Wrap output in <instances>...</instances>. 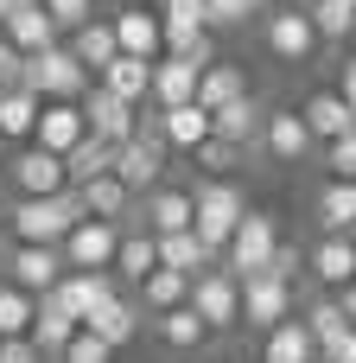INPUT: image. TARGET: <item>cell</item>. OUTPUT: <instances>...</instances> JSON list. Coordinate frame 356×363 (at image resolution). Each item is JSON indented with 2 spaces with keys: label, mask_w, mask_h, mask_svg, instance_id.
Instances as JSON below:
<instances>
[{
  "label": "cell",
  "mask_w": 356,
  "mask_h": 363,
  "mask_svg": "<svg viewBox=\"0 0 356 363\" xmlns=\"http://www.w3.org/2000/svg\"><path fill=\"white\" fill-rule=\"evenodd\" d=\"M299 319H306V332H312V345H318V351H325L331 338H344V332H350V319H344V306H338V294H325V300H312V306H306Z\"/></svg>",
  "instance_id": "f35d334b"
},
{
  "label": "cell",
  "mask_w": 356,
  "mask_h": 363,
  "mask_svg": "<svg viewBox=\"0 0 356 363\" xmlns=\"http://www.w3.org/2000/svg\"><path fill=\"white\" fill-rule=\"evenodd\" d=\"M274 249H280V223H274V211H255V204H248V217L236 223V236H229V249H223V268H229L236 281L268 274Z\"/></svg>",
  "instance_id": "5b68a950"
},
{
  "label": "cell",
  "mask_w": 356,
  "mask_h": 363,
  "mask_svg": "<svg viewBox=\"0 0 356 363\" xmlns=\"http://www.w3.org/2000/svg\"><path fill=\"white\" fill-rule=\"evenodd\" d=\"M153 121H159V140H166V147H178V153H191V147H204V140H210V115H204L197 102L153 108Z\"/></svg>",
  "instance_id": "4dcf8cb0"
},
{
  "label": "cell",
  "mask_w": 356,
  "mask_h": 363,
  "mask_svg": "<svg viewBox=\"0 0 356 363\" xmlns=\"http://www.w3.org/2000/svg\"><path fill=\"white\" fill-rule=\"evenodd\" d=\"M185 306L210 325V338H223V332H236V325H242V281L217 262L210 274H197V281H191V300H185Z\"/></svg>",
  "instance_id": "8992f818"
},
{
  "label": "cell",
  "mask_w": 356,
  "mask_h": 363,
  "mask_svg": "<svg viewBox=\"0 0 356 363\" xmlns=\"http://www.w3.org/2000/svg\"><path fill=\"white\" fill-rule=\"evenodd\" d=\"M115 249H121V223H102V217H83V223L57 242L64 268H76V274H108V268H115Z\"/></svg>",
  "instance_id": "30bf717a"
},
{
  "label": "cell",
  "mask_w": 356,
  "mask_h": 363,
  "mask_svg": "<svg viewBox=\"0 0 356 363\" xmlns=\"http://www.w3.org/2000/svg\"><path fill=\"white\" fill-rule=\"evenodd\" d=\"M197 77H204V64H191V57H153V108L197 102Z\"/></svg>",
  "instance_id": "4316f807"
},
{
  "label": "cell",
  "mask_w": 356,
  "mask_h": 363,
  "mask_svg": "<svg viewBox=\"0 0 356 363\" xmlns=\"http://www.w3.org/2000/svg\"><path fill=\"white\" fill-rule=\"evenodd\" d=\"M350 51H356V19H350Z\"/></svg>",
  "instance_id": "6f0895ef"
},
{
  "label": "cell",
  "mask_w": 356,
  "mask_h": 363,
  "mask_svg": "<svg viewBox=\"0 0 356 363\" xmlns=\"http://www.w3.org/2000/svg\"><path fill=\"white\" fill-rule=\"evenodd\" d=\"M13 6H19V0H0V19H6V13H13Z\"/></svg>",
  "instance_id": "f5cc1de1"
},
{
  "label": "cell",
  "mask_w": 356,
  "mask_h": 363,
  "mask_svg": "<svg viewBox=\"0 0 356 363\" xmlns=\"http://www.w3.org/2000/svg\"><path fill=\"white\" fill-rule=\"evenodd\" d=\"M76 198H83V217H102V223H121L127 230V217L140 211V198L115 179V172H102V179H89V185H70Z\"/></svg>",
  "instance_id": "ffe728a7"
},
{
  "label": "cell",
  "mask_w": 356,
  "mask_h": 363,
  "mask_svg": "<svg viewBox=\"0 0 356 363\" xmlns=\"http://www.w3.org/2000/svg\"><path fill=\"white\" fill-rule=\"evenodd\" d=\"M242 217H248V191L236 179H204L191 191V230L217 249V262H223V249H229V236H236Z\"/></svg>",
  "instance_id": "7a4b0ae2"
},
{
  "label": "cell",
  "mask_w": 356,
  "mask_h": 363,
  "mask_svg": "<svg viewBox=\"0 0 356 363\" xmlns=\"http://www.w3.org/2000/svg\"><path fill=\"white\" fill-rule=\"evenodd\" d=\"M318 363H356V325L344 332V338H331V345L318 351Z\"/></svg>",
  "instance_id": "7dc6e473"
},
{
  "label": "cell",
  "mask_w": 356,
  "mask_h": 363,
  "mask_svg": "<svg viewBox=\"0 0 356 363\" xmlns=\"http://www.w3.org/2000/svg\"><path fill=\"white\" fill-rule=\"evenodd\" d=\"M261 45H268L274 64H306L318 51V32H312L306 6H268L261 13Z\"/></svg>",
  "instance_id": "ba28073f"
},
{
  "label": "cell",
  "mask_w": 356,
  "mask_h": 363,
  "mask_svg": "<svg viewBox=\"0 0 356 363\" xmlns=\"http://www.w3.org/2000/svg\"><path fill=\"white\" fill-rule=\"evenodd\" d=\"M140 230H147V236H178V230H191V191H185V185H153V191L140 198Z\"/></svg>",
  "instance_id": "d6986e66"
},
{
  "label": "cell",
  "mask_w": 356,
  "mask_h": 363,
  "mask_svg": "<svg viewBox=\"0 0 356 363\" xmlns=\"http://www.w3.org/2000/svg\"><path fill=\"white\" fill-rule=\"evenodd\" d=\"M153 332H159V351H178V357H197V351L210 345V325H204L191 306L159 313V319H153Z\"/></svg>",
  "instance_id": "836d02e7"
},
{
  "label": "cell",
  "mask_w": 356,
  "mask_h": 363,
  "mask_svg": "<svg viewBox=\"0 0 356 363\" xmlns=\"http://www.w3.org/2000/svg\"><path fill=\"white\" fill-rule=\"evenodd\" d=\"M45 13H51L57 38H70V32H83V26L96 19V0H45Z\"/></svg>",
  "instance_id": "7bdbcfd3"
},
{
  "label": "cell",
  "mask_w": 356,
  "mask_h": 363,
  "mask_svg": "<svg viewBox=\"0 0 356 363\" xmlns=\"http://www.w3.org/2000/svg\"><path fill=\"white\" fill-rule=\"evenodd\" d=\"M299 121H306V134L318 140V147H331L338 134H350L356 128V115H350V102L338 96V89H312L306 102H299Z\"/></svg>",
  "instance_id": "44dd1931"
},
{
  "label": "cell",
  "mask_w": 356,
  "mask_h": 363,
  "mask_svg": "<svg viewBox=\"0 0 356 363\" xmlns=\"http://www.w3.org/2000/svg\"><path fill=\"white\" fill-rule=\"evenodd\" d=\"M261 121H268V102H261V96H255V89H248V96H242V102H229V108H217V115H210V134H217V140H229V147H242V153H248V147H255V140H261Z\"/></svg>",
  "instance_id": "603a6c76"
},
{
  "label": "cell",
  "mask_w": 356,
  "mask_h": 363,
  "mask_svg": "<svg viewBox=\"0 0 356 363\" xmlns=\"http://www.w3.org/2000/svg\"><path fill=\"white\" fill-rule=\"evenodd\" d=\"M306 19H312L318 45H350V19H356V6H350V0H306Z\"/></svg>",
  "instance_id": "74e56055"
},
{
  "label": "cell",
  "mask_w": 356,
  "mask_h": 363,
  "mask_svg": "<svg viewBox=\"0 0 356 363\" xmlns=\"http://www.w3.org/2000/svg\"><path fill=\"white\" fill-rule=\"evenodd\" d=\"M255 363H318V345H312V332H306V319L293 313L287 325H274V332H261V351Z\"/></svg>",
  "instance_id": "f546056e"
},
{
  "label": "cell",
  "mask_w": 356,
  "mask_h": 363,
  "mask_svg": "<svg viewBox=\"0 0 356 363\" xmlns=\"http://www.w3.org/2000/svg\"><path fill=\"white\" fill-rule=\"evenodd\" d=\"M191 166H197L204 179H229V172L242 166V147H229V140H217V134H210L204 147H191Z\"/></svg>",
  "instance_id": "60d3db41"
},
{
  "label": "cell",
  "mask_w": 356,
  "mask_h": 363,
  "mask_svg": "<svg viewBox=\"0 0 356 363\" xmlns=\"http://www.w3.org/2000/svg\"><path fill=\"white\" fill-rule=\"evenodd\" d=\"M0 32H6V45H13L19 57H38V51L64 45V38H57V26H51V13H45V0H19V6L0 19Z\"/></svg>",
  "instance_id": "2e32d148"
},
{
  "label": "cell",
  "mask_w": 356,
  "mask_h": 363,
  "mask_svg": "<svg viewBox=\"0 0 356 363\" xmlns=\"http://www.w3.org/2000/svg\"><path fill=\"white\" fill-rule=\"evenodd\" d=\"M83 128H89L96 140H108V147H127V140L140 134V108L115 102L108 89H89V96H83Z\"/></svg>",
  "instance_id": "9a60e30c"
},
{
  "label": "cell",
  "mask_w": 356,
  "mask_h": 363,
  "mask_svg": "<svg viewBox=\"0 0 356 363\" xmlns=\"http://www.w3.org/2000/svg\"><path fill=\"white\" fill-rule=\"evenodd\" d=\"M108 26H115V51L121 57H166V38H159V13L153 6H115L108 13Z\"/></svg>",
  "instance_id": "5bb4252c"
},
{
  "label": "cell",
  "mask_w": 356,
  "mask_h": 363,
  "mask_svg": "<svg viewBox=\"0 0 356 363\" xmlns=\"http://www.w3.org/2000/svg\"><path fill=\"white\" fill-rule=\"evenodd\" d=\"M274 0H204V19H210V32H236V26H248L255 13H268Z\"/></svg>",
  "instance_id": "b9f144b4"
},
{
  "label": "cell",
  "mask_w": 356,
  "mask_h": 363,
  "mask_svg": "<svg viewBox=\"0 0 356 363\" xmlns=\"http://www.w3.org/2000/svg\"><path fill=\"white\" fill-rule=\"evenodd\" d=\"M32 128H38V96L32 89H0V134H6V147H32Z\"/></svg>",
  "instance_id": "d590c367"
},
{
  "label": "cell",
  "mask_w": 356,
  "mask_h": 363,
  "mask_svg": "<svg viewBox=\"0 0 356 363\" xmlns=\"http://www.w3.org/2000/svg\"><path fill=\"white\" fill-rule=\"evenodd\" d=\"M102 172H115V147L96 140V134H83V140L64 153V179H70V185H89V179H102Z\"/></svg>",
  "instance_id": "8d00e7d4"
},
{
  "label": "cell",
  "mask_w": 356,
  "mask_h": 363,
  "mask_svg": "<svg viewBox=\"0 0 356 363\" xmlns=\"http://www.w3.org/2000/svg\"><path fill=\"white\" fill-rule=\"evenodd\" d=\"M153 242H159V268L185 274V281H197V274H210V268H217V249H210L197 230H178V236H153Z\"/></svg>",
  "instance_id": "83f0119b"
},
{
  "label": "cell",
  "mask_w": 356,
  "mask_h": 363,
  "mask_svg": "<svg viewBox=\"0 0 356 363\" xmlns=\"http://www.w3.org/2000/svg\"><path fill=\"white\" fill-rule=\"evenodd\" d=\"M83 325L57 306V300H38V313H32V332H25V345L38 351V357H64V345L76 338Z\"/></svg>",
  "instance_id": "1f68e13d"
},
{
  "label": "cell",
  "mask_w": 356,
  "mask_h": 363,
  "mask_svg": "<svg viewBox=\"0 0 356 363\" xmlns=\"http://www.w3.org/2000/svg\"><path fill=\"white\" fill-rule=\"evenodd\" d=\"M6 191L13 198H57V191H70L64 160L45 153V147H13L6 153Z\"/></svg>",
  "instance_id": "9c48e42d"
},
{
  "label": "cell",
  "mask_w": 356,
  "mask_h": 363,
  "mask_svg": "<svg viewBox=\"0 0 356 363\" xmlns=\"http://www.w3.org/2000/svg\"><path fill=\"white\" fill-rule=\"evenodd\" d=\"M32 313H38V300L19 294L13 281H0V345H6V338H25V332H32Z\"/></svg>",
  "instance_id": "ab89813d"
},
{
  "label": "cell",
  "mask_w": 356,
  "mask_h": 363,
  "mask_svg": "<svg viewBox=\"0 0 356 363\" xmlns=\"http://www.w3.org/2000/svg\"><path fill=\"white\" fill-rule=\"evenodd\" d=\"M318 153H325V172H331V179H356V128L338 134L331 147H318Z\"/></svg>",
  "instance_id": "ee69618b"
},
{
  "label": "cell",
  "mask_w": 356,
  "mask_h": 363,
  "mask_svg": "<svg viewBox=\"0 0 356 363\" xmlns=\"http://www.w3.org/2000/svg\"><path fill=\"white\" fill-rule=\"evenodd\" d=\"M338 306H344V319H350V325H356V281H350V287H344V294H338Z\"/></svg>",
  "instance_id": "f907efd6"
},
{
  "label": "cell",
  "mask_w": 356,
  "mask_h": 363,
  "mask_svg": "<svg viewBox=\"0 0 356 363\" xmlns=\"http://www.w3.org/2000/svg\"><path fill=\"white\" fill-rule=\"evenodd\" d=\"M185 300H191V281H185V274H172V268H153V274L134 287V306H140L147 319H159V313H178Z\"/></svg>",
  "instance_id": "d6a6232c"
},
{
  "label": "cell",
  "mask_w": 356,
  "mask_h": 363,
  "mask_svg": "<svg viewBox=\"0 0 356 363\" xmlns=\"http://www.w3.org/2000/svg\"><path fill=\"white\" fill-rule=\"evenodd\" d=\"M6 281H13L19 294L45 300V294L64 281V255H57V249H32V242H13V249H6Z\"/></svg>",
  "instance_id": "7c38bea8"
},
{
  "label": "cell",
  "mask_w": 356,
  "mask_h": 363,
  "mask_svg": "<svg viewBox=\"0 0 356 363\" xmlns=\"http://www.w3.org/2000/svg\"><path fill=\"white\" fill-rule=\"evenodd\" d=\"M19 89H32L38 102H83V96L96 89V77L76 64V51H70V45H51V51L25 57V77H19Z\"/></svg>",
  "instance_id": "3957f363"
},
{
  "label": "cell",
  "mask_w": 356,
  "mask_h": 363,
  "mask_svg": "<svg viewBox=\"0 0 356 363\" xmlns=\"http://www.w3.org/2000/svg\"><path fill=\"white\" fill-rule=\"evenodd\" d=\"M242 96H248V70H242V64H229V57L204 64V77H197V108H204V115H217V108H229V102H242Z\"/></svg>",
  "instance_id": "f1b7e54d"
},
{
  "label": "cell",
  "mask_w": 356,
  "mask_h": 363,
  "mask_svg": "<svg viewBox=\"0 0 356 363\" xmlns=\"http://www.w3.org/2000/svg\"><path fill=\"white\" fill-rule=\"evenodd\" d=\"M140 325H147V313H140V306H134V294H121V287H115L89 319H83V332H89V338H102L108 351H127V345L140 338Z\"/></svg>",
  "instance_id": "4fadbf2b"
},
{
  "label": "cell",
  "mask_w": 356,
  "mask_h": 363,
  "mask_svg": "<svg viewBox=\"0 0 356 363\" xmlns=\"http://www.w3.org/2000/svg\"><path fill=\"white\" fill-rule=\"evenodd\" d=\"M0 281H6V255H0Z\"/></svg>",
  "instance_id": "680465c9"
},
{
  "label": "cell",
  "mask_w": 356,
  "mask_h": 363,
  "mask_svg": "<svg viewBox=\"0 0 356 363\" xmlns=\"http://www.w3.org/2000/svg\"><path fill=\"white\" fill-rule=\"evenodd\" d=\"M57 363H115V351L102 345V338H89V332H76L70 345H64V357Z\"/></svg>",
  "instance_id": "f6af8a7d"
},
{
  "label": "cell",
  "mask_w": 356,
  "mask_h": 363,
  "mask_svg": "<svg viewBox=\"0 0 356 363\" xmlns=\"http://www.w3.org/2000/svg\"><path fill=\"white\" fill-rule=\"evenodd\" d=\"M312 217H318V236H350L356 230V179H325L318 198H312Z\"/></svg>",
  "instance_id": "484cf974"
},
{
  "label": "cell",
  "mask_w": 356,
  "mask_h": 363,
  "mask_svg": "<svg viewBox=\"0 0 356 363\" xmlns=\"http://www.w3.org/2000/svg\"><path fill=\"white\" fill-rule=\"evenodd\" d=\"M274 166H299V160H312V134H306V121H299V108H268V121H261V140H255Z\"/></svg>",
  "instance_id": "8fae6325"
},
{
  "label": "cell",
  "mask_w": 356,
  "mask_h": 363,
  "mask_svg": "<svg viewBox=\"0 0 356 363\" xmlns=\"http://www.w3.org/2000/svg\"><path fill=\"white\" fill-rule=\"evenodd\" d=\"M306 274H312L325 294H344L356 281V242L350 236H318V242L306 249Z\"/></svg>",
  "instance_id": "e0dca14e"
},
{
  "label": "cell",
  "mask_w": 356,
  "mask_h": 363,
  "mask_svg": "<svg viewBox=\"0 0 356 363\" xmlns=\"http://www.w3.org/2000/svg\"><path fill=\"white\" fill-rule=\"evenodd\" d=\"M274 6H306V0H274Z\"/></svg>",
  "instance_id": "11a10c76"
},
{
  "label": "cell",
  "mask_w": 356,
  "mask_h": 363,
  "mask_svg": "<svg viewBox=\"0 0 356 363\" xmlns=\"http://www.w3.org/2000/svg\"><path fill=\"white\" fill-rule=\"evenodd\" d=\"M331 89H338V96L350 102V115H356V51L344 57V64H338V83H331Z\"/></svg>",
  "instance_id": "c3c4849f"
},
{
  "label": "cell",
  "mask_w": 356,
  "mask_h": 363,
  "mask_svg": "<svg viewBox=\"0 0 356 363\" xmlns=\"http://www.w3.org/2000/svg\"><path fill=\"white\" fill-rule=\"evenodd\" d=\"M6 153H13V147H6V134H0V166H6Z\"/></svg>",
  "instance_id": "db71d44e"
},
{
  "label": "cell",
  "mask_w": 356,
  "mask_h": 363,
  "mask_svg": "<svg viewBox=\"0 0 356 363\" xmlns=\"http://www.w3.org/2000/svg\"><path fill=\"white\" fill-rule=\"evenodd\" d=\"M6 198H13V191H6V166H0V204H6Z\"/></svg>",
  "instance_id": "816d5d0a"
},
{
  "label": "cell",
  "mask_w": 356,
  "mask_h": 363,
  "mask_svg": "<svg viewBox=\"0 0 356 363\" xmlns=\"http://www.w3.org/2000/svg\"><path fill=\"white\" fill-rule=\"evenodd\" d=\"M108 294H115V274H76V268H64V281H57L45 300H57V306H64V313L83 325V319H89V313H96Z\"/></svg>",
  "instance_id": "d4e9b609"
},
{
  "label": "cell",
  "mask_w": 356,
  "mask_h": 363,
  "mask_svg": "<svg viewBox=\"0 0 356 363\" xmlns=\"http://www.w3.org/2000/svg\"><path fill=\"white\" fill-rule=\"evenodd\" d=\"M153 268H159V242H153L140 223H134V230H121V249H115V268H108V274H115V287H121V294H134Z\"/></svg>",
  "instance_id": "cb8c5ba5"
},
{
  "label": "cell",
  "mask_w": 356,
  "mask_h": 363,
  "mask_svg": "<svg viewBox=\"0 0 356 363\" xmlns=\"http://www.w3.org/2000/svg\"><path fill=\"white\" fill-rule=\"evenodd\" d=\"M76 223H83V198L76 191H57V198H6V236L13 242L57 249Z\"/></svg>",
  "instance_id": "6da1fadb"
},
{
  "label": "cell",
  "mask_w": 356,
  "mask_h": 363,
  "mask_svg": "<svg viewBox=\"0 0 356 363\" xmlns=\"http://www.w3.org/2000/svg\"><path fill=\"white\" fill-rule=\"evenodd\" d=\"M299 313V294H293V281H280V274H248L242 281V325L261 338V332H274V325H287Z\"/></svg>",
  "instance_id": "52a82bcc"
},
{
  "label": "cell",
  "mask_w": 356,
  "mask_h": 363,
  "mask_svg": "<svg viewBox=\"0 0 356 363\" xmlns=\"http://www.w3.org/2000/svg\"><path fill=\"white\" fill-rule=\"evenodd\" d=\"M64 45H70V51H76V64H83V70H89V77H102V70H108V64H115V57H121V51H115V26H108V19H102V13H96V19H89V26H83V32H70V38H64Z\"/></svg>",
  "instance_id": "e575fe53"
},
{
  "label": "cell",
  "mask_w": 356,
  "mask_h": 363,
  "mask_svg": "<svg viewBox=\"0 0 356 363\" xmlns=\"http://www.w3.org/2000/svg\"><path fill=\"white\" fill-rule=\"evenodd\" d=\"M350 6H356V0H350Z\"/></svg>",
  "instance_id": "94428289"
},
{
  "label": "cell",
  "mask_w": 356,
  "mask_h": 363,
  "mask_svg": "<svg viewBox=\"0 0 356 363\" xmlns=\"http://www.w3.org/2000/svg\"><path fill=\"white\" fill-rule=\"evenodd\" d=\"M159 172H166V140H159L153 108H140V134H134L127 147H115V179H121L134 198H147L153 185H166Z\"/></svg>",
  "instance_id": "277c9868"
},
{
  "label": "cell",
  "mask_w": 356,
  "mask_h": 363,
  "mask_svg": "<svg viewBox=\"0 0 356 363\" xmlns=\"http://www.w3.org/2000/svg\"><path fill=\"white\" fill-rule=\"evenodd\" d=\"M96 89H108V96L127 102V108H153V64H147V57H115V64L96 77Z\"/></svg>",
  "instance_id": "7402d4cb"
},
{
  "label": "cell",
  "mask_w": 356,
  "mask_h": 363,
  "mask_svg": "<svg viewBox=\"0 0 356 363\" xmlns=\"http://www.w3.org/2000/svg\"><path fill=\"white\" fill-rule=\"evenodd\" d=\"M19 77H25V57L6 45V32H0V89H19Z\"/></svg>",
  "instance_id": "bcb514c9"
},
{
  "label": "cell",
  "mask_w": 356,
  "mask_h": 363,
  "mask_svg": "<svg viewBox=\"0 0 356 363\" xmlns=\"http://www.w3.org/2000/svg\"><path fill=\"white\" fill-rule=\"evenodd\" d=\"M350 242H356V230H350Z\"/></svg>",
  "instance_id": "91938a15"
},
{
  "label": "cell",
  "mask_w": 356,
  "mask_h": 363,
  "mask_svg": "<svg viewBox=\"0 0 356 363\" xmlns=\"http://www.w3.org/2000/svg\"><path fill=\"white\" fill-rule=\"evenodd\" d=\"M0 363H38V351H32L25 338H6V345H0Z\"/></svg>",
  "instance_id": "681fc988"
},
{
  "label": "cell",
  "mask_w": 356,
  "mask_h": 363,
  "mask_svg": "<svg viewBox=\"0 0 356 363\" xmlns=\"http://www.w3.org/2000/svg\"><path fill=\"white\" fill-rule=\"evenodd\" d=\"M178 363H210V357H178Z\"/></svg>",
  "instance_id": "9f6ffc18"
},
{
  "label": "cell",
  "mask_w": 356,
  "mask_h": 363,
  "mask_svg": "<svg viewBox=\"0 0 356 363\" xmlns=\"http://www.w3.org/2000/svg\"><path fill=\"white\" fill-rule=\"evenodd\" d=\"M83 134H89V128H83V102H38L32 147H45V153H57V160H64Z\"/></svg>",
  "instance_id": "ac0fdd59"
}]
</instances>
